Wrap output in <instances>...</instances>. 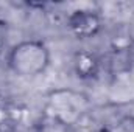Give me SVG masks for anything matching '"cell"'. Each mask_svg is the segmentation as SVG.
Returning <instances> with one entry per match:
<instances>
[{"instance_id":"obj_1","label":"cell","mask_w":134,"mask_h":132,"mask_svg":"<svg viewBox=\"0 0 134 132\" xmlns=\"http://www.w3.org/2000/svg\"><path fill=\"white\" fill-rule=\"evenodd\" d=\"M50 65V50L42 40H22L8 55V67L20 78H33L44 73Z\"/></svg>"},{"instance_id":"obj_2","label":"cell","mask_w":134,"mask_h":132,"mask_svg":"<svg viewBox=\"0 0 134 132\" xmlns=\"http://www.w3.org/2000/svg\"><path fill=\"white\" fill-rule=\"evenodd\" d=\"M84 98L70 92V90H58L50 95V107L53 110V120L69 126L80 120L83 112Z\"/></svg>"},{"instance_id":"obj_3","label":"cell","mask_w":134,"mask_h":132,"mask_svg":"<svg viewBox=\"0 0 134 132\" xmlns=\"http://www.w3.org/2000/svg\"><path fill=\"white\" fill-rule=\"evenodd\" d=\"M67 28L76 39H92L101 30L100 16L92 9H75L67 16Z\"/></svg>"},{"instance_id":"obj_4","label":"cell","mask_w":134,"mask_h":132,"mask_svg":"<svg viewBox=\"0 0 134 132\" xmlns=\"http://www.w3.org/2000/svg\"><path fill=\"white\" fill-rule=\"evenodd\" d=\"M72 65H73L75 75L80 79H91V78L97 76L98 68H100V61L92 51H89V50H78L73 55Z\"/></svg>"},{"instance_id":"obj_5","label":"cell","mask_w":134,"mask_h":132,"mask_svg":"<svg viewBox=\"0 0 134 132\" xmlns=\"http://www.w3.org/2000/svg\"><path fill=\"white\" fill-rule=\"evenodd\" d=\"M112 132H134V118H125V120H122Z\"/></svg>"},{"instance_id":"obj_6","label":"cell","mask_w":134,"mask_h":132,"mask_svg":"<svg viewBox=\"0 0 134 132\" xmlns=\"http://www.w3.org/2000/svg\"><path fill=\"white\" fill-rule=\"evenodd\" d=\"M0 132H5V131H3V129H2V126H0Z\"/></svg>"}]
</instances>
